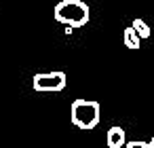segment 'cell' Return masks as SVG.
<instances>
[{"mask_svg":"<svg viewBox=\"0 0 154 148\" xmlns=\"http://www.w3.org/2000/svg\"><path fill=\"white\" fill-rule=\"evenodd\" d=\"M53 15L59 24H63L66 28H82L89 21V7L82 0H61L55 5Z\"/></svg>","mask_w":154,"mask_h":148,"instance_id":"1","label":"cell"},{"mask_svg":"<svg viewBox=\"0 0 154 148\" xmlns=\"http://www.w3.org/2000/svg\"><path fill=\"white\" fill-rule=\"evenodd\" d=\"M99 104L93 99H74L70 106V118L78 129H95L99 125Z\"/></svg>","mask_w":154,"mask_h":148,"instance_id":"2","label":"cell"},{"mask_svg":"<svg viewBox=\"0 0 154 148\" xmlns=\"http://www.w3.org/2000/svg\"><path fill=\"white\" fill-rule=\"evenodd\" d=\"M66 85H68L66 72H40V74H34V78H32L34 91H40V93H57V91H63Z\"/></svg>","mask_w":154,"mask_h":148,"instance_id":"3","label":"cell"},{"mask_svg":"<svg viewBox=\"0 0 154 148\" xmlns=\"http://www.w3.org/2000/svg\"><path fill=\"white\" fill-rule=\"evenodd\" d=\"M106 144L108 148H125L127 146V135L122 127H110L108 135H106Z\"/></svg>","mask_w":154,"mask_h":148,"instance_id":"4","label":"cell"},{"mask_svg":"<svg viewBox=\"0 0 154 148\" xmlns=\"http://www.w3.org/2000/svg\"><path fill=\"white\" fill-rule=\"evenodd\" d=\"M139 40H141V38L137 36V32L133 30V26L125 30V34H122V43H125L127 49H139Z\"/></svg>","mask_w":154,"mask_h":148,"instance_id":"5","label":"cell"},{"mask_svg":"<svg viewBox=\"0 0 154 148\" xmlns=\"http://www.w3.org/2000/svg\"><path fill=\"white\" fill-rule=\"evenodd\" d=\"M133 30L137 32V36H139V38H150V34H152L150 26H148L143 19H135V21H133Z\"/></svg>","mask_w":154,"mask_h":148,"instance_id":"6","label":"cell"},{"mask_svg":"<svg viewBox=\"0 0 154 148\" xmlns=\"http://www.w3.org/2000/svg\"><path fill=\"white\" fill-rule=\"evenodd\" d=\"M125 148H154V137L150 142H127Z\"/></svg>","mask_w":154,"mask_h":148,"instance_id":"7","label":"cell"}]
</instances>
